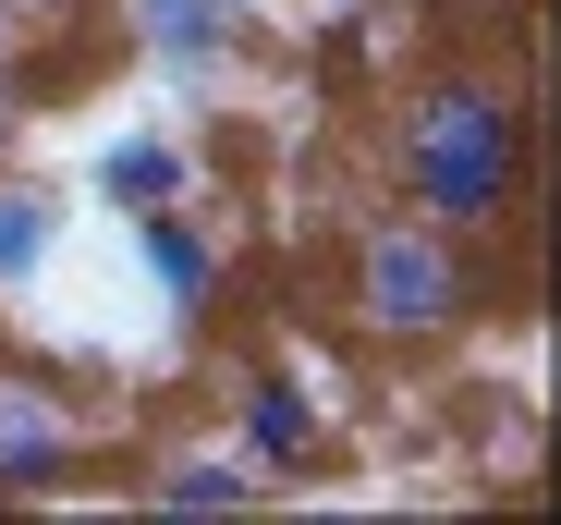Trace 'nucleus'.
I'll return each mask as SVG.
<instances>
[{"label": "nucleus", "mask_w": 561, "mask_h": 525, "mask_svg": "<svg viewBox=\"0 0 561 525\" xmlns=\"http://www.w3.org/2000/svg\"><path fill=\"white\" fill-rule=\"evenodd\" d=\"M379 159L391 196L477 232V244H525L537 208V85L513 49H439L415 85H391L379 111Z\"/></svg>", "instance_id": "obj_1"}, {"label": "nucleus", "mask_w": 561, "mask_h": 525, "mask_svg": "<svg viewBox=\"0 0 561 525\" xmlns=\"http://www.w3.org/2000/svg\"><path fill=\"white\" fill-rule=\"evenodd\" d=\"M330 282H342V342L354 355H439L489 318V244L427 208H354L330 220Z\"/></svg>", "instance_id": "obj_2"}, {"label": "nucleus", "mask_w": 561, "mask_h": 525, "mask_svg": "<svg viewBox=\"0 0 561 525\" xmlns=\"http://www.w3.org/2000/svg\"><path fill=\"white\" fill-rule=\"evenodd\" d=\"M220 441L268 477V501H294V489H330L342 465H354V427H342V403L294 367V355H232V379H220Z\"/></svg>", "instance_id": "obj_3"}, {"label": "nucleus", "mask_w": 561, "mask_h": 525, "mask_svg": "<svg viewBox=\"0 0 561 525\" xmlns=\"http://www.w3.org/2000/svg\"><path fill=\"white\" fill-rule=\"evenodd\" d=\"M85 453H99L85 379H73L61 355H13V342H0V501H61V489H85Z\"/></svg>", "instance_id": "obj_4"}, {"label": "nucleus", "mask_w": 561, "mask_h": 525, "mask_svg": "<svg viewBox=\"0 0 561 525\" xmlns=\"http://www.w3.org/2000/svg\"><path fill=\"white\" fill-rule=\"evenodd\" d=\"M123 25H135V61L171 85V99H208V85H232L268 49L256 0H123Z\"/></svg>", "instance_id": "obj_5"}, {"label": "nucleus", "mask_w": 561, "mask_h": 525, "mask_svg": "<svg viewBox=\"0 0 561 525\" xmlns=\"http://www.w3.org/2000/svg\"><path fill=\"white\" fill-rule=\"evenodd\" d=\"M135 270H147V294H159L183 330H208V318L232 306V208H196V196L147 208V220H135Z\"/></svg>", "instance_id": "obj_6"}, {"label": "nucleus", "mask_w": 561, "mask_h": 525, "mask_svg": "<svg viewBox=\"0 0 561 525\" xmlns=\"http://www.w3.org/2000/svg\"><path fill=\"white\" fill-rule=\"evenodd\" d=\"M123 501H171V513H244V501H268V477H256L232 441H159V453L123 477Z\"/></svg>", "instance_id": "obj_7"}, {"label": "nucleus", "mask_w": 561, "mask_h": 525, "mask_svg": "<svg viewBox=\"0 0 561 525\" xmlns=\"http://www.w3.org/2000/svg\"><path fill=\"white\" fill-rule=\"evenodd\" d=\"M85 196H99L111 220H147L171 196H196V147H183L171 123H135V135H111L99 159H85Z\"/></svg>", "instance_id": "obj_8"}, {"label": "nucleus", "mask_w": 561, "mask_h": 525, "mask_svg": "<svg viewBox=\"0 0 561 525\" xmlns=\"http://www.w3.org/2000/svg\"><path fill=\"white\" fill-rule=\"evenodd\" d=\"M49 256H61V184H37V171L0 159V294H25Z\"/></svg>", "instance_id": "obj_9"}, {"label": "nucleus", "mask_w": 561, "mask_h": 525, "mask_svg": "<svg viewBox=\"0 0 561 525\" xmlns=\"http://www.w3.org/2000/svg\"><path fill=\"white\" fill-rule=\"evenodd\" d=\"M25 111H37V85H25L13 61H0V159H13V135H25Z\"/></svg>", "instance_id": "obj_10"}, {"label": "nucleus", "mask_w": 561, "mask_h": 525, "mask_svg": "<svg viewBox=\"0 0 561 525\" xmlns=\"http://www.w3.org/2000/svg\"><path fill=\"white\" fill-rule=\"evenodd\" d=\"M25 25H37V0H0V61L25 49Z\"/></svg>", "instance_id": "obj_11"}, {"label": "nucleus", "mask_w": 561, "mask_h": 525, "mask_svg": "<svg viewBox=\"0 0 561 525\" xmlns=\"http://www.w3.org/2000/svg\"><path fill=\"white\" fill-rule=\"evenodd\" d=\"M391 13H415V0H391Z\"/></svg>", "instance_id": "obj_12"}]
</instances>
